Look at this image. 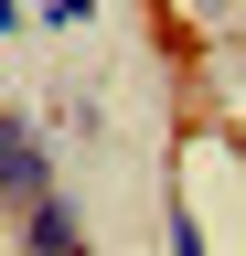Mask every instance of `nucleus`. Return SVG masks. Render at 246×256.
Here are the masks:
<instances>
[{
	"instance_id": "423d86ee",
	"label": "nucleus",
	"mask_w": 246,
	"mask_h": 256,
	"mask_svg": "<svg viewBox=\"0 0 246 256\" xmlns=\"http://www.w3.org/2000/svg\"><path fill=\"white\" fill-rule=\"evenodd\" d=\"M22 22H33V11H22V0H0V32H22Z\"/></svg>"
},
{
	"instance_id": "39448f33",
	"label": "nucleus",
	"mask_w": 246,
	"mask_h": 256,
	"mask_svg": "<svg viewBox=\"0 0 246 256\" xmlns=\"http://www.w3.org/2000/svg\"><path fill=\"white\" fill-rule=\"evenodd\" d=\"M22 139H33V118H22V107H0V160H11Z\"/></svg>"
},
{
	"instance_id": "f257e3e1",
	"label": "nucleus",
	"mask_w": 246,
	"mask_h": 256,
	"mask_svg": "<svg viewBox=\"0 0 246 256\" xmlns=\"http://www.w3.org/2000/svg\"><path fill=\"white\" fill-rule=\"evenodd\" d=\"M33 203H54V150H43V128H33V139H22L11 160H0V214H33Z\"/></svg>"
},
{
	"instance_id": "0eeeda50",
	"label": "nucleus",
	"mask_w": 246,
	"mask_h": 256,
	"mask_svg": "<svg viewBox=\"0 0 246 256\" xmlns=\"http://www.w3.org/2000/svg\"><path fill=\"white\" fill-rule=\"evenodd\" d=\"M86 256H97V246H86Z\"/></svg>"
},
{
	"instance_id": "f03ea898",
	"label": "nucleus",
	"mask_w": 246,
	"mask_h": 256,
	"mask_svg": "<svg viewBox=\"0 0 246 256\" xmlns=\"http://www.w3.org/2000/svg\"><path fill=\"white\" fill-rule=\"evenodd\" d=\"M22 256H86V224H75V203H65V192L22 214Z\"/></svg>"
},
{
	"instance_id": "20e7f679",
	"label": "nucleus",
	"mask_w": 246,
	"mask_h": 256,
	"mask_svg": "<svg viewBox=\"0 0 246 256\" xmlns=\"http://www.w3.org/2000/svg\"><path fill=\"white\" fill-rule=\"evenodd\" d=\"M161 246H171V256H203V224H193V214L171 203V214H161Z\"/></svg>"
},
{
	"instance_id": "7ed1b4c3",
	"label": "nucleus",
	"mask_w": 246,
	"mask_h": 256,
	"mask_svg": "<svg viewBox=\"0 0 246 256\" xmlns=\"http://www.w3.org/2000/svg\"><path fill=\"white\" fill-rule=\"evenodd\" d=\"M33 22H43V32H86V22H97V0H43Z\"/></svg>"
}]
</instances>
